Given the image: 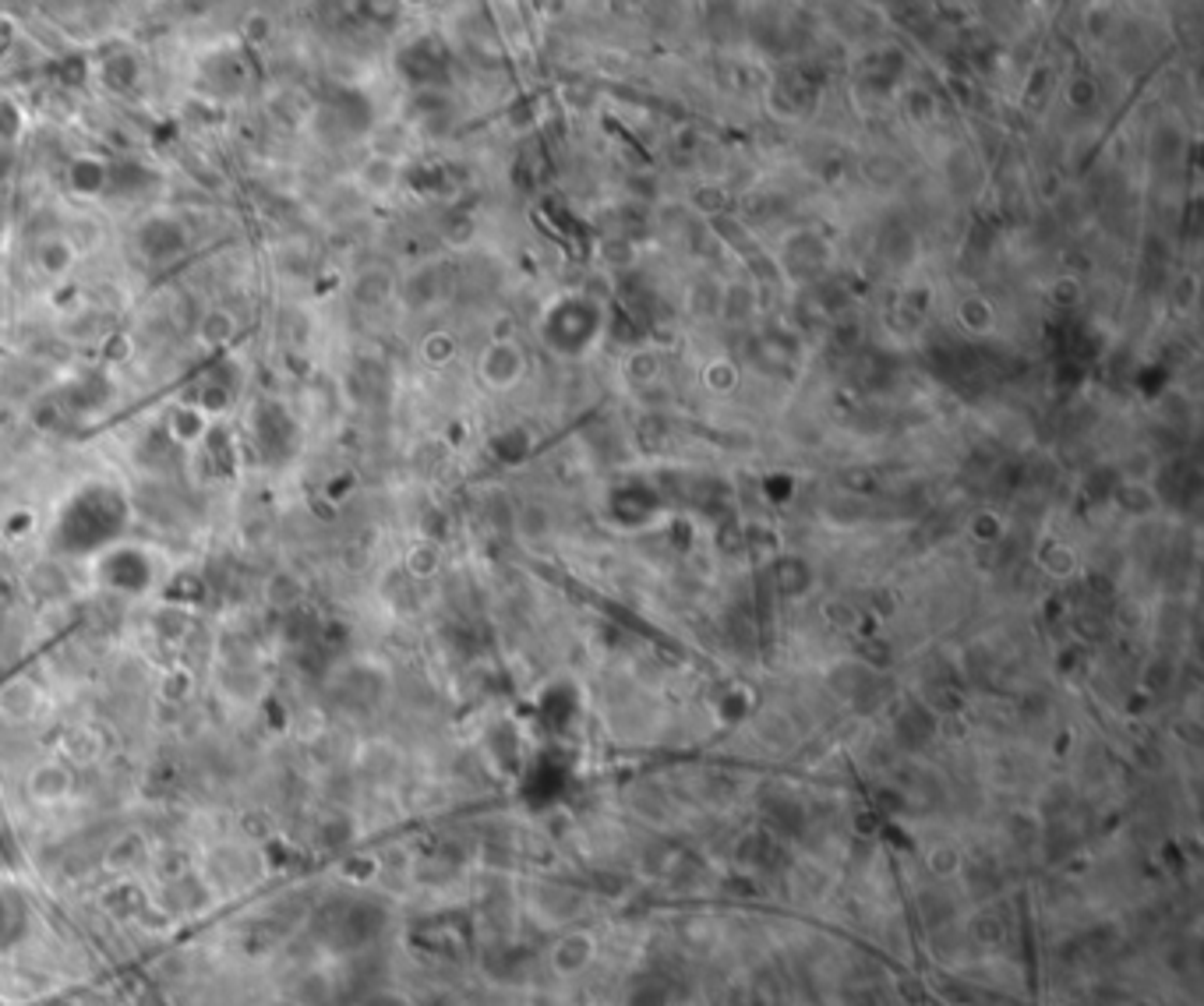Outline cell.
<instances>
[{
	"instance_id": "3",
	"label": "cell",
	"mask_w": 1204,
	"mask_h": 1006,
	"mask_svg": "<svg viewBox=\"0 0 1204 1006\" xmlns=\"http://www.w3.org/2000/svg\"><path fill=\"white\" fill-rule=\"evenodd\" d=\"M251 445L262 463H283L297 448V424L279 403H259L251 410Z\"/></svg>"
},
{
	"instance_id": "4",
	"label": "cell",
	"mask_w": 1204,
	"mask_h": 1006,
	"mask_svg": "<svg viewBox=\"0 0 1204 1006\" xmlns=\"http://www.w3.org/2000/svg\"><path fill=\"white\" fill-rule=\"evenodd\" d=\"M199 463H205V474L212 480L226 477L234 470V434H230L226 424L209 420V428L199 434V442L191 445Z\"/></svg>"
},
{
	"instance_id": "2",
	"label": "cell",
	"mask_w": 1204,
	"mask_h": 1006,
	"mask_svg": "<svg viewBox=\"0 0 1204 1006\" xmlns=\"http://www.w3.org/2000/svg\"><path fill=\"white\" fill-rule=\"evenodd\" d=\"M92 568H96V583L103 590L128 593V597H138V593L149 590L156 579V565L149 559V551H142L128 541L114 544V548L103 554H96Z\"/></svg>"
},
{
	"instance_id": "1",
	"label": "cell",
	"mask_w": 1204,
	"mask_h": 1006,
	"mask_svg": "<svg viewBox=\"0 0 1204 1006\" xmlns=\"http://www.w3.org/2000/svg\"><path fill=\"white\" fill-rule=\"evenodd\" d=\"M131 530V499L114 480H82L60 499L50 519V551L60 559H96L120 544Z\"/></svg>"
}]
</instances>
